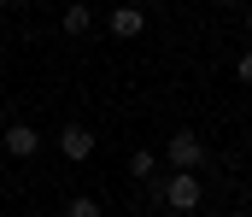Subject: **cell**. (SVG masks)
I'll use <instances>...</instances> for the list:
<instances>
[{"label": "cell", "instance_id": "cell-8", "mask_svg": "<svg viewBox=\"0 0 252 217\" xmlns=\"http://www.w3.org/2000/svg\"><path fill=\"white\" fill-rule=\"evenodd\" d=\"M64 217H106V212H100V206H94V200H88V194H76V200H70V206H64Z\"/></svg>", "mask_w": 252, "mask_h": 217}, {"label": "cell", "instance_id": "cell-12", "mask_svg": "<svg viewBox=\"0 0 252 217\" xmlns=\"http://www.w3.org/2000/svg\"><path fill=\"white\" fill-rule=\"evenodd\" d=\"M0 217H6V212H0Z\"/></svg>", "mask_w": 252, "mask_h": 217}, {"label": "cell", "instance_id": "cell-7", "mask_svg": "<svg viewBox=\"0 0 252 217\" xmlns=\"http://www.w3.org/2000/svg\"><path fill=\"white\" fill-rule=\"evenodd\" d=\"M153 164H158V158H153V153L141 147V153L129 158V176H135V182H153Z\"/></svg>", "mask_w": 252, "mask_h": 217}, {"label": "cell", "instance_id": "cell-2", "mask_svg": "<svg viewBox=\"0 0 252 217\" xmlns=\"http://www.w3.org/2000/svg\"><path fill=\"white\" fill-rule=\"evenodd\" d=\"M164 158H170L176 170H193V164L205 158V147H199V135H193V129H176V135H170V147H164Z\"/></svg>", "mask_w": 252, "mask_h": 217}, {"label": "cell", "instance_id": "cell-1", "mask_svg": "<svg viewBox=\"0 0 252 217\" xmlns=\"http://www.w3.org/2000/svg\"><path fill=\"white\" fill-rule=\"evenodd\" d=\"M158 206H164V212H182V217L199 206V182H193V170H176V176L158 188Z\"/></svg>", "mask_w": 252, "mask_h": 217}, {"label": "cell", "instance_id": "cell-5", "mask_svg": "<svg viewBox=\"0 0 252 217\" xmlns=\"http://www.w3.org/2000/svg\"><path fill=\"white\" fill-rule=\"evenodd\" d=\"M141 30H147V18H141V6H118V12H112V35H141Z\"/></svg>", "mask_w": 252, "mask_h": 217}, {"label": "cell", "instance_id": "cell-6", "mask_svg": "<svg viewBox=\"0 0 252 217\" xmlns=\"http://www.w3.org/2000/svg\"><path fill=\"white\" fill-rule=\"evenodd\" d=\"M64 35H82V30H88V24H94V12H88V6H64Z\"/></svg>", "mask_w": 252, "mask_h": 217}, {"label": "cell", "instance_id": "cell-9", "mask_svg": "<svg viewBox=\"0 0 252 217\" xmlns=\"http://www.w3.org/2000/svg\"><path fill=\"white\" fill-rule=\"evenodd\" d=\"M235 76H241V82H252V47L241 53V59H235Z\"/></svg>", "mask_w": 252, "mask_h": 217}, {"label": "cell", "instance_id": "cell-4", "mask_svg": "<svg viewBox=\"0 0 252 217\" xmlns=\"http://www.w3.org/2000/svg\"><path fill=\"white\" fill-rule=\"evenodd\" d=\"M0 147H6L12 158H35V147H41V135H35L30 124H12V129L0 135Z\"/></svg>", "mask_w": 252, "mask_h": 217}, {"label": "cell", "instance_id": "cell-11", "mask_svg": "<svg viewBox=\"0 0 252 217\" xmlns=\"http://www.w3.org/2000/svg\"><path fill=\"white\" fill-rule=\"evenodd\" d=\"M0 6H12V0H0Z\"/></svg>", "mask_w": 252, "mask_h": 217}, {"label": "cell", "instance_id": "cell-3", "mask_svg": "<svg viewBox=\"0 0 252 217\" xmlns=\"http://www.w3.org/2000/svg\"><path fill=\"white\" fill-rule=\"evenodd\" d=\"M59 153L70 158V164H82V158H94V129H82V124H70L59 135Z\"/></svg>", "mask_w": 252, "mask_h": 217}, {"label": "cell", "instance_id": "cell-10", "mask_svg": "<svg viewBox=\"0 0 252 217\" xmlns=\"http://www.w3.org/2000/svg\"><path fill=\"white\" fill-rule=\"evenodd\" d=\"M229 6H247V0H229Z\"/></svg>", "mask_w": 252, "mask_h": 217}]
</instances>
